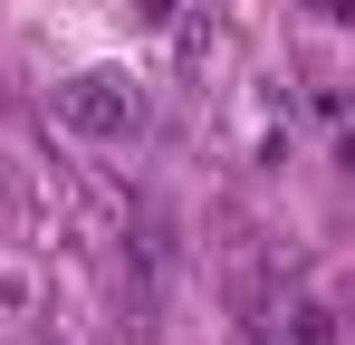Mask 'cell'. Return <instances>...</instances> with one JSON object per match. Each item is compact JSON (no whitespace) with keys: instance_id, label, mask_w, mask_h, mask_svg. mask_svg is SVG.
Instances as JSON below:
<instances>
[{"instance_id":"obj_1","label":"cell","mask_w":355,"mask_h":345,"mask_svg":"<svg viewBox=\"0 0 355 345\" xmlns=\"http://www.w3.org/2000/svg\"><path fill=\"white\" fill-rule=\"evenodd\" d=\"M58 125L96 134V144H135V134H144V87L116 77V67H87V77L58 87Z\"/></svg>"},{"instance_id":"obj_2","label":"cell","mask_w":355,"mask_h":345,"mask_svg":"<svg viewBox=\"0 0 355 345\" xmlns=\"http://www.w3.org/2000/svg\"><path fill=\"white\" fill-rule=\"evenodd\" d=\"M288 345H327V317L317 307H288Z\"/></svg>"},{"instance_id":"obj_3","label":"cell","mask_w":355,"mask_h":345,"mask_svg":"<svg viewBox=\"0 0 355 345\" xmlns=\"http://www.w3.org/2000/svg\"><path fill=\"white\" fill-rule=\"evenodd\" d=\"M327 10H336V19H355V0H327Z\"/></svg>"}]
</instances>
